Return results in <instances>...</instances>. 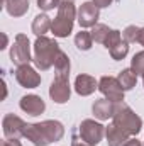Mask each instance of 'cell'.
Wrapping results in <instances>:
<instances>
[{"label":"cell","instance_id":"cell-18","mask_svg":"<svg viewBox=\"0 0 144 146\" xmlns=\"http://www.w3.org/2000/svg\"><path fill=\"white\" fill-rule=\"evenodd\" d=\"M54 70L56 75H61V76H70V58L65 51L59 49L56 60H54Z\"/></svg>","mask_w":144,"mask_h":146},{"label":"cell","instance_id":"cell-23","mask_svg":"<svg viewBox=\"0 0 144 146\" xmlns=\"http://www.w3.org/2000/svg\"><path fill=\"white\" fill-rule=\"evenodd\" d=\"M131 68L134 70V73L137 76H143L144 78V51H139L132 56L131 60Z\"/></svg>","mask_w":144,"mask_h":146},{"label":"cell","instance_id":"cell-29","mask_svg":"<svg viewBox=\"0 0 144 146\" xmlns=\"http://www.w3.org/2000/svg\"><path fill=\"white\" fill-rule=\"evenodd\" d=\"M2 146H22L19 139H5L2 141Z\"/></svg>","mask_w":144,"mask_h":146},{"label":"cell","instance_id":"cell-19","mask_svg":"<svg viewBox=\"0 0 144 146\" xmlns=\"http://www.w3.org/2000/svg\"><path fill=\"white\" fill-rule=\"evenodd\" d=\"M119 82H120V85H122V88L124 90H131V88H134L136 87V82H137V75L134 73L132 68H126V70H122V72L119 73Z\"/></svg>","mask_w":144,"mask_h":146},{"label":"cell","instance_id":"cell-4","mask_svg":"<svg viewBox=\"0 0 144 146\" xmlns=\"http://www.w3.org/2000/svg\"><path fill=\"white\" fill-rule=\"evenodd\" d=\"M112 122L120 127L122 131H126L127 134L131 136H136L141 133V127H143V119L131 109L127 104L124 102H119L115 104V110H114V115H112Z\"/></svg>","mask_w":144,"mask_h":146},{"label":"cell","instance_id":"cell-26","mask_svg":"<svg viewBox=\"0 0 144 146\" xmlns=\"http://www.w3.org/2000/svg\"><path fill=\"white\" fill-rule=\"evenodd\" d=\"M37 7L44 12H49L59 7V0H37Z\"/></svg>","mask_w":144,"mask_h":146},{"label":"cell","instance_id":"cell-21","mask_svg":"<svg viewBox=\"0 0 144 146\" xmlns=\"http://www.w3.org/2000/svg\"><path fill=\"white\" fill-rule=\"evenodd\" d=\"M110 27L108 26H105V24H97V26H93L92 27V39L95 41V42H100V44H104L105 42V39L108 37V34H110Z\"/></svg>","mask_w":144,"mask_h":146},{"label":"cell","instance_id":"cell-3","mask_svg":"<svg viewBox=\"0 0 144 146\" xmlns=\"http://www.w3.org/2000/svg\"><path fill=\"white\" fill-rule=\"evenodd\" d=\"M59 53V44L54 39L39 36L34 42V65L41 72H48Z\"/></svg>","mask_w":144,"mask_h":146},{"label":"cell","instance_id":"cell-27","mask_svg":"<svg viewBox=\"0 0 144 146\" xmlns=\"http://www.w3.org/2000/svg\"><path fill=\"white\" fill-rule=\"evenodd\" d=\"M92 2H93L98 9H105V7H108L114 0H92Z\"/></svg>","mask_w":144,"mask_h":146},{"label":"cell","instance_id":"cell-22","mask_svg":"<svg viewBox=\"0 0 144 146\" xmlns=\"http://www.w3.org/2000/svg\"><path fill=\"white\" fill-rule=\"evenodd\" d=\"M108 53H110L112 60H115V61H120V60H124V58L127 56V53H129V42L122 39V41H120L117 46H114L112 49H108Z\"/></svg>","mask_w":144,"mask_h":146},{"label":"cell","instance_id":"cell-2","mask_svg":"<svg viewBox=\"0 0 144 146\" xmlns=\"http://www.w3.org/2000/svg\"><path fill=\"white\" fill-rule=\"evenodd\" d=\"M76 12L78 10L75 9V0H59L58 15L53 19L51 33L56 37H68L73 33Z\"/></svg>","mask_w":144,"mask_h":146},{"label":"cell","instance_id":"cell-31","mask_svg":"<svg viewBox=\"0 0 144 146\" xmlns=\"http://www.w3.org/2000/svg\"><path fill=\"white\" fill-rule=\"evenodd\" d=\"M136 42H139L141 46H144V27H141V31H139V34H137V41Z\"/></svg>","mask_w":144,"mask_h":146},{"label":"cell","instance_id":"cell-34","mask_svg":"<svg viewBox=\"0 0 144 146\" xmlns=\"http://www.w3.org/2000/svg\"><path fill=\"white\" fill-rule=\"evenodd\" d=\"M143 82H144V78H143Z\"/></svg>","mask_w":144,"mask_h":146},{"label":"cell","instance_id":"cell-25","mask_svg":"<svg viewBox=\"0 0 144 146\" xmlns=\"http://www.w3.org/2000/svg\"><path fill=\"white\" fill-rule=\"evenodd\" d=\"M120 41H122V34H120V31L112 29V31H110V34H108V37L105 39V42H104V46H105L107 49H112V48H114V46H117Z\"/></svg>","mask_w":144,"mask_h":146},{"label":"cell","instance_id":"cell-16","mask_svg":"<svg viewBox=\"0 0 144 146\" xmlns=\"http://www.w3.org/2000/svg\"><path fill=\"white\" fill-rule=\"evenodd\" d=\"M2 3L12 17H22L29 10V0H2Z\"/></svg>","mask_w":144,"mask_h":146},{"label":"cell","instance_id":"cell-8","mask_svg":"<svg viewBox=\"0 0 144 146\" xmlns=\"http://www.w3.org/2000/svg\"><path fill=\"white\" fill-rule=\"evenodd\" d=\"M70 76H61L56 75L51 87H49V97L56 104H66L71 95V87H70Z\"/></svg>","mask_w":144,"mask_h":146},{"label":"cell","instance_id":"cell-30","mask_svg":"<svg viewBox=\"0 0 144 146\" xmlns=\"http://www.w3.org/2000/svg\"><path fill=\"white\" fill-rule=\"evenodd\" d=\"M124 146H143V143H141L137 138H129V139H127V143H126Z\"/></svg>","mask_w":144,"mask_h":146},{"label":"cell","instance_id":"cell-28","mask_svg":"<svg viewBox=\"0 0 144 146\" xmlns=\"http://www.w3.org/2000/svg\"><path fill=\"white\" fill-rule=\"evenodd\" d=\"M71 146H90V145H87L81 138H78V136H73L71 138Z\"/></svg>","mask_w":144,"mask_h":146},{"label":"cell","instance_id":"cell-10","mask_svg":"<svg viewBox=\"0 0 144 146\" xmlns=\"http://www.w3.org/2000/svg\"><path fill=\"white\" fill-rule=\"evenodd\" d=\"M2 129L5 139H19L20 136H24L26 122L15 114H7L2 121Z\"/></svg>","mask_w":144,"mask_h":146},{"label":"cell","instance_id":"cell-32","mask_svg":"<svg viewBox=\"0 0 144 146\" xmlns=\"http://www.w3.org/2000/svg\"><path fill=\"white\" fill-rule=\"evenodd\" d=\"M2 37H3V44H2L0 48H2V49H5V48H7V42H9V39H7V34H2Z\"/></svg>","mask_w":144,"mask_h":146},{"label":"cell","instance_id":"cell-1","mask_svg":"<svg viewBox=\"0 0 144 146\" xmlns=\"http://www.w3.org/2000/svg\"><path fill=\"white\" fill-rule=\"evenodd\" d=\"M65 136V126L59 121H42L36 124H26L24 138L34 146H48L53 141H59Z\"/></svg>","mask_w":144,"mask_h":146},{"label":"cell","instance_id":"cell-15","mask_svg":"<svg viewBox=\"0 0 144 146\" xmlns=\"http://www.w3.org/2000/svg\"><path fill=\"white\" fill-rule=\"evenodd\" d=\"M105 136H107V143L108 146H124L127 143V139H129V136L131 134H127L126 131H122L120 127H117L114 122L105 127Z\"/></svg>","mask_w":144,"mask_h":146},{"label":"cell","instance_id":"cell-24","mask_svg":"<svg viewBox=\"0 0 144 146\" xmlns=\"http://www.w3.org/2000/svg\"><path fill=\"white\" fill-rule=\"evenodd\" d=\"M139 31H141V27H137V26H127V27L122 31V39L127 41V42H136Z\"/></svg>","mask_w":144,"mask_h":146},{"label":"cell","instance_id":"cell-33","mask_svg":"<svg viewBox=\"0 0 144 146\" xmlns=\"http://www.w3.org/2000/svg\"><path fill=\"white\" fill-rule=\"evenodd\" d=\"M7 97V85H5V82H3V99Z\"/></svg>","mask_w":144,"mask_h":146},{"label":"cell","instance_id":"cell-11","mask_svg":"<svg viewBox=\"0 0 144 146\" xmlns=\"http://www.w3.org/2000/svg\"><path fill=\"white\" fill-rule=\"evenodd\" d=\"M15 80L24 88H36V87L41 85V75L31 65L17 66V70H15Z\"/></svg>","mask_w":144,"mask_h":146},{"label":"cell","instance_id":"cell-5","mask_svg":"<svg viewBox=\"0 0 144 146\" xmlns=\"http://www.w3.org/2000/svg\"><path fill=\"white\" fill-rule=\"evenodd\" d=\"M31 41L26 34H17L15 41L10 48V61L15 66H22V65H29L31 63Z\"/></svg>","mask_w":144,"mask_h":146},{"label":"cell","instance_id":"cell-14","mask_svg":"<svg viewBox=\"0 0 144 146\" xmlns=\"http://www.w3.org/2000/svg\"><path fill=\"white\" fill-rule=\"evenodd\" d=\"M114 110H115V104L110 102L108 99L95 100V104L92 106V112H93V115L98 121H107V119H110L114 115Z\"/></svg>","mask_w":144,"mask_h":146},{"label":"cell","instance_id":"cell-13","mask_svg":"<svg viewBox=\"0 0 144 146\" xmlns=\"http://www.w3.org/2000/svg\"><path fill=\"white\" fill-rule=\"evenodd\" d=\"M97 88H98V82L93 76H90V75L81 73V75H78L75 78V92L78 95H81V97L92 95Z\"/></svg>","mask_w":144,"mask_h":146},{"label":"cell","instance_id":"cell-9","mask_svg":"<svg viewBox=\"0 0 144 146\" xmlns=\"http://www.w3.org/2000/svg\"><path fill=\"white\" fill-rule=\"evenodd\" d=\"M100 17V9L93 3V2H83L76 12V19H78V24L80 27L83 29H88V27H93L97 26V21Z\"/></svg>","mask_w":144,"mask_h":146},{"label":"cell","instance_id":"cell-20","mask_svg":"<svg viewBox=\"0 0 144 146\" xmlns=\"http://www.w3.org/2000/svg\"><path fill=\"white\" fill-rule=\"evenodd\" d=\"M93 44V39H92V33L88 31H80L76 36H75V46L81 51H88Z\"/></svg>","mask_w":144,"mask_h":146},{"label":"cell","instance_id":"cell-17","mask_svg":"<svg viewBox=\"0 0 144 146\" xmlns=\"http://www.w3.org/2000/svg\"><path fill=\"white\" fill-rule=\"evenodd\" d=\"M51 24H53V21L48 17V14H39V15L34 17V21H32V33L37 37L44 36L51 29Z\"/></svg>","mask_w":144,"mask_h":146},{"label":"cell","instance_id":"cell-7","mask_svg":"<svg viewBox=\"0 0 144 146\" xmlns=\"http://www.w3.org/2000/svg\"><path fill=\"white\" fill-rule=\"evenodd\" d=\"M98 90L104 94V97L108 99L110 102L114 104H119V102H124V88L119 82V78L115 76H102L98 80Z\"/></svg>","mask_w":144,"mask_h":146},{"label":"cell","instance_id":"cell-12","mask_svg":"<svg viewBox=\"0 0 144 146\" xmlns=\"http://www.w3.org/2000/svg\"><path fill=\"white\" fill-rule=\"evenodd\" d=\"M20 109L24 110L26 114L29 115H41L44 110H46V104L44 100L39 97V95H34V94H29V95H24L19 102Z\"/></svg>","mask_w":144,"mask_h":146},{"label":"cell","instance_id":"cell-6","mask_svg":"<svg viewBox=\"0 0 144 146\" xmlns=\"http://www.w3.org/2000/svg\"><path fill=\"white\" fill-rule=\"evenodd\" d=\"M105 136V126L93 121V119H85L80 124V138L90 146H97Z\"/></svg>","mask_w":144,"mask_h":146}]
</instances>
